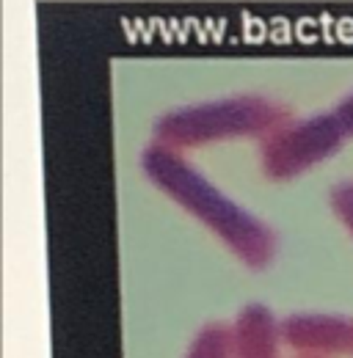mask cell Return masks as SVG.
I'll return each instance as SVG.
<instances>
[{"instance_id": "8992f818", "label": "cell", "mask_w": 353, "mask_h": 358, "mask_svg": "<svg viewBox=\"0 0 353 358\" xmlns=\"http://www.w3.org/2000/svg\"><path fill=\"white\" fill-rule=\"evenodd\" d=\"M185 358H229V325L219 320L205 322L193 334Z\"/></svg>"}, {"instance_id": "277c9868", "label": "cell", "mask_w": 353, "mask_h": 358, "mask_svg": "<svg viewBox=\"0 0 353 358\" xmlns=\"http://www.w3.org/2000/svg\"><path fill=\"white\" fill-rule=\"evenodd\" d=\"M284 345L301 356L353 353V317L334 312H293L282 320Z\"/></svg>"}, {"instance_id": "9c48e42d", "label": "cell", "mask_w": 353, "mask_h": 358, "mask_svg": "<svg viewBox=\"0 0 353 358\" xmlns=\"http://www.w3.org/2000/svg\"><path fill=\"white\" fill-rule=\"evenodd\" d=\"M296 358H320V356H301V353H298Z\"/></svg>"}, {"instance_id": "3957f363", "label": "cell", "mask_w": 353, "mask_h": 358, "mask_svg": "<svg viewBox=\"0 0 353 358\" xmlns=\"http://www.w3.org/2000/svg\"><path fill=\"white\" fill-rule=\"evenodd\" d=\"M345 138L334 110L290 119L260 141V169L270 179H293L331 157Z\"/></svg>"}, {"instance_id": "52a82bcc", "label": "cell", "mask_w": 353, "mask_h": 358, "mask_svg": "<svg viewBox=\"0 0 353 358\" xmlns=\"http://www.w3.org/2000/svg\"><path fill=\"white\" fill-rule=\"evenodd\" d=\"M328 201H331V210L337 213V218L353 234V179L337 182L331 187V193H328Z\"/></svg>"}, {"instance_id": "6da1fadb", "label": "cell", "mask_w": 353, "mask_h": 358, "mask_svg": "<svg viewBox=\"0 0 353 358\" xmlns=\"http://www.w3.org/2000/svg\"><path fill=\"white\" fill-rule=\"evenodd\" d=\"M141 169L152 185L199 218L249 268H265L276 254V231L243 204L216 187L182 152L149 143L141 152Z\"/></svg>"}, {"instance_id": "5b68a950", "label": "cell", "mask_w": 353, "mask_h": 358, "mask_svg": "<svg viewBox=\"0 0 353 358\" xmlns=\"http://www.w3.org/2000/svg\"><path fill=\"white\" fill-rule=\"evenodd\" d=\"M282 320L265 303L251 301L229 322V358H282Z\"/></svg>"}, {"instance_id": "7a4b0ae2", "label": "cell", "mask_w": 353, "mask_h": 358, "mask_svg": "<svg viewBox=\"0 0 353 358\" xmlns=\"http://www.w3.org/2000/svg\"><path fill=\"white\" fill-rule=\"evenodd\" d=\"M290 122V110L263 94H235L223 99L191 102L155 119V143L193 149L226 138H265Z\"/></svg>"}, {"instance_id": "ba28073f", "label": "cell", "mask_w": 353, "mask_h": 358, "mask_svg": "<svg viewBox=\"0 0 353 358\" xmlns=\"http://www.w3.org/2000/svg\"><path fill=\"white\" fill-rule=\"evenodd\" d=\"M331 110H334V116L340 119V124H342L345 135H353V91H348Z\"/></svg>"}]
</instances>
